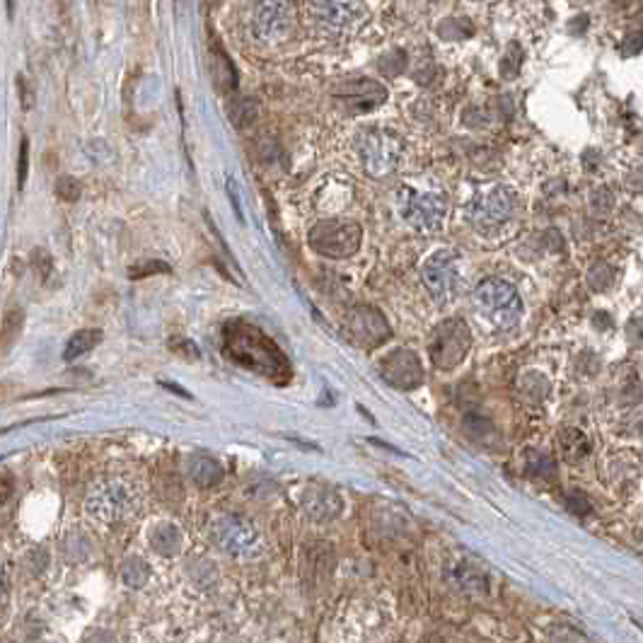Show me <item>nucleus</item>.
Returning a JSON list of instances; mask_svg holds the SVG:
<instances>
[{"label": "nucleus", "mask_w": 643, "mask_h": 643, "mask_svg": "<svg viewBox=\"0 0 643 643\" xmlns=\"http://www.w3.org/2000/svg\"><path fill=\"white\" fill-rule=\"evenodd\" d=\"M470 349H472V335H470L468 322L454 317V319L440 322V325L436 327L434 337H430L428 353L436 368L448 373L458 368V365L468 359Z\"/></svg>", "instance_id": "nucleus-5"}, {"label": "nucleus", "mask_w": 643, "mask_h": 643, "mask_svg": "<svg viewBox=\"0 0 643 643\" xmlns=\"http://www.w3.org/2000/svg\"><path fill=\"white\" fill-rule=\"evenodd\" d=\"M228 192L232 196V202H235V214L242 220V208H240V198H238V190H235V182H228Z\"/></svg>", "instance_id": "nucleus-28"}, {"label": "nucleus", "mask_w": 643, "mask_h": 643, "mask_svg": "<svg viewBox=\"0 0 643 643\" xmlns=\"http://www.w3.org/2000/svg\"><path fill=\"white\" fill-rule=\"evenodd\" d=\"M402 138L395 131L387 129H368L359 136V155L365 172L371 177H387L397 170L402 160Z\"/></svg>", "instance_id": "nucleus-4"}, {"label": "nucleus", "mask_w": 643, "mask_h": 643, "mask_svg": "<svg viewBox=\"0 0 643 643\" xmlns=\"http://www.w3.org/2000/svg\"><path fill=\"white\" fill-rule=\"evenodd\" d=\"M339 97L351 109H356V112H368V109H375L385 102L387 90L375 81H356V83L343 85L339 90Z\"/></svg>", "instance_id": "nucleus-16"}, {"label": "nucleus", "mask_w": 643, "mask_h": 643, "mask_svg": "<svg viewBox=\"0 0 643 643\" xmlns=\"http://www.w3.org/2000/svg\"><path fill=\"white\" fill-rule=\"evenodd\" d=\"M121 581H124L129 587H143L150 581V567L146 559L141 557H129L121 567Z\"/></svg>", "instance_id": "nucleus-22"}, {"label": "nucleus", "mask_w": 643, "mask_h": 643, "mask_svg": "<svg viewBox=\"0 0 643 643\" xmlns=\"http://www.w3.org/2000/svg\"><path fill=\"white\" fill-rule=\"evenodd\" d=\"M210 542L230 557H252L259 551V535L247 520L238 515H220L210 523Z\"/></svg>", "instance_id": "nucleus-10"}, {"label": "nucleus", "mask_w": 643, "mask_h": 643, "mask_svg": "<svg viewBox=\"0 0 643 643\" xmlns=\"http://www.w3.org/2000/svg\"><path fill=\"white\" fill-rule=\"evenodd\" d=\"M223 349L228 359L240 363L242 368L259 373L262 378H269L276 385L291 380V363H288L286 353L252 322H228L223 329Z\"/></svg>", "instance_id": "nucleus-1"}, {"label": "nucleus", "mask_w": 643, "mask_h": 643, "mask_svg": "<svg viewBox=\"0 0 643 643\" xmlns=\"http://www.w3.org/2000/svg\"><path fill=\"white\" fill-rule=\"evenodd\" d=\"M421 279L436 303H450L460 293V257L452 250H440L421 266Z\"/></svg>", "instance_id": "nucleus-7"}, {"label": "nucleus", "mask_w": 643, "mask_h": 643, "mask_svg": "<svg viewBox=\"0 0 643 643\" xmlns=\"http://www.w3.org/2000/svg\"><path fill=\"white\" fill-rule=\"evenodd\" d=\"M155 274V271H170V266L168 264H162V262H148V264H143V266H136V269H131V279H141V276H146V274Z\"/></svg>", "instance_id": "nucleus-24"}, {"label": "nucleus", "mask_w": 643, "mask_h": 643, "mask_svg": "<svg viewBox=\"0 0 643 643\" xmlns=\"http://www.w3.org/2000/svg\"><path fill=\"white\" fill-rule=\"evenodd\" d=\"M85 643H117V639L109 634V631H105V629H95V631H90V634L85 636Z\"/></svg>", "instance_id": "nucleus-27"}, {"label": "nucleus", "mask_w": 643, "mask_h": 643, "mask_svg": "<svg viewBox=\"0 0 643 643\" xmlns=\"http://www.w3.org/2000/svg\"><path fill=\"white\" fill-rule=\"evenodd\" d=\"M559 446L563 458L569 462H583L587 458V452H591V442H587L585 434L579 428H563L559 434Z\"/></svg>", "instance_id": "nucleus-19"}, {"label": "nucleus", "mask_w": 643, "mask_h": 643, "mask_svg": "<svg viewBox=\"0 0 643 643\" xmlns=\"http://www.w3.org/2000/svg\"><path fill=\"white\" fill-rule=\"evenodd\" d=\"M303 511L310 520H313V523L325 525L341 515L343 501L337 492L327 489V486H313V489L305 492Z\"/></svg>", "instance_id": "nucleus-15"}, {"label": "nucleus", "mask_w": 643, "mask_h": 643, "mask_svg": "<svg viewBox=\"0 0 643 643\" xmlns=\"http://www.w3.org/2000/svg\"><path fill=\"white\" fill-rule=\"evenodd\" d=\"M20 87H22V99H25V109H29L32 107L29 90H27V85H25V81H22V77H20Z\"/></svg>", "instance_id": "nucleus-29"}, {"label": "nucleus", "mask_w": 643, "mask_h": 643, "mask_svg": "<svg viewBox=\"0 0 643 643\" xmlns=\"http://www.w3.org/2000/svg\"><path fill=\"white\" fill-rule=\"evenodd\" d=\"M399 216L418 232H438L446 223L448 206L438 194H418L414 190L399 192Z\"/></svg>", "instance_id": "nucleus-8"}, {"label": "nucleus", "mask_w": 643, "mask_h": 643, "mask_svg": "<svg viewBox=\"0 0 643 643\" xmlns=\"http://www.w3.org/2000/svg\"><path fill=\"white\" fill-rule=\"evenodd\" d=\"M347 329L349 337L363 349H375L390 339V325H387L380 310H375L371 305L353 307L347 319Z\"/></svg>", "instance_id": "nucleus-13"}, {"label": "nucleus", "mask_w": 643, "mask_h": 643, "mask_svg": "<svg viewBox=\"0 0 643 643\" xmlns=\"http://www.w3.org/2000/svg\"><path fill=\"white\" fill-rule=\"evenodd\" d=\"M102 341V331L99 329H81L75 331V335L65 343V351H63V359L65 361H75L85 356V353H90L97 343Z\"/></svg>", "instance_id": "nucleus-20"}, {"label": "nucleus", "mask_w": 643, "mask_h": 643, "mask_svg": "<svg viewBox=\"0 0 643 643\" xmlns=\"http://www.w3.org/2000/svg\"><path fill=\"white\" fill-rule=\"evenodd\" d=\"M474 307L496 329H513L523 317V301L515 288L504 279H486L474 288Z\"/></svg>", "instance_id": "nucleus-2"}, {"label": "nucleus", "mask_w": 643, "mask_h": 643, "mask_svg": "<svg viewBox=\"0 0 643 643\" xmlns=\"http://www.w3.org/2000/svg\"><path fill=\"white\" fill-rule=\"evenodd\" d=\"M452 583L464 593H484L486 591V575L472 567V563H458L452 567Z\"/></svg>", "instance_id": "nucleus-21"}, {"label": "nucleus", "mask_w": 643, "mask_h": 643, "mask_svg": "<svg viewBox=\"0 0 643 643\" xmlns=\"http://www.w3.org/2000/svg\"><path fill=\"white\" fill-rule=\"evenodd\" d=\"M27 158H29V146L27 141H22V148H20V186H25L27 180Z\"/></svg>", "instance_id": "nucleus-26"}, {"label": "nucleus", "mask_w": 643, "mask_h": 643, "mask_svg": "<svg viewBox=\"0 0 643 643\" xmlns=\"http://www.w3.org/2000/svg\"><path fill=\"white\" fill-rule=\"evenodd\" d=\"M141 511V492L126 480H109L97 484L87 496V513L105 523L126 520Z\"/></svg>", "instance_id": "nucleus-3"}, {"label": "nucleus", "mask_w": 643, "mask_h": 643, "mask_svg": "<svg viewBox=\"0 0 643 643\" xmlns=\"http://www.w3.org/2000/svg\"><path fill=\"white\" fill-rule=\"evenodd\" d=\"M310 15L322 35L343 37L365 17L361 0H313Z\"/></svg>", "instance_id": "nucleus-9"}, {"label": "nucleus", "mask_w": 643, "mask_h": 643, "mask_svg": "<svg viewBox=\"0 0 643 643\" xmlns=\"http://www.w3.org/2000/svg\"><path fill=\"white\" fill-rule=\"evenodd\" d=\"M547 636L551 643H587L581 631L571 624H554L547 631Z\"/></svg>", "instance_id": "nucleus-23"}, {"label": "nucleus", "mask_w": 643, "mask_h": 643, "mask_svg": "<svg viewBox=\"0 0 643 643\" xmlns=\"http://www.w3.org/2000/svg\"><path fill=\"white\" fill-rule=\"evenodd\" d=\"M186 472H190V480L202 486V489H210V486H218L223 482V464L216 458H210L206 452H194L190 462H186Z\"/></svg>", "instance_id": "nucleus-17"}, {"label": "nucleus", "mask_w": 643, "mask_h": 643, "mask_svg": "<svg viewBox=\"0 0 643 643\" xmlns=\"http://www.w3.org/2000/svg\"><path fill=\"white\" fill-rule=\"evenodd\" d=\"M293 10L286 0H262L254 13V32L264 41L281 39L291 29Z\"/></svg>", "instance_id": "nucleus-14"}, {"label": "nucleus", "mask_w": 643, "mask_h": 643, "mask_svg": "<svg viewBox=\"0 0 643 643\" xmlns=\"http://www.w3.org/2000/svg\"><path fill=\"white\" fill-rule=\"evenodd\" d=\"M59 194L63 198H69V202H75V198L81 196V184L73 182V180H61L59 182Z\"/></svg>", "instance_id": "nucleus-25"}, {"label": "nucleus", "mask_w": 643, "mask_h": 643, "mask_svg": "<svg viewBox=\"0 0 643 643\" xmlns=\"http://www.w3.org/2000/svg\"><path fill=\"white\" fill-rule=\"evenodd\" d=\"M5 8H8V17L15 15V0H5Z\"/></svg>", "instance_id": "nucleus-30"}, {"label": "nucleus", "mask_w": 643, "mask_h": 643, "mask_svg": "<svg viewBox=\"0 0 643 643\" xmlns=\"http://www.w3.org/2000/svg\"><path fill=\"white\" fill-rule=\"evenodd\" d=\"M363 230L353 220H322L310 230V247L322 257L347 259L361 247Z\"/></svg>", "instance_id": "nucleus-6"}, {"label": "nucleus", "mask_w": 643, "mask_h": 643, "mask_svg": "<svg viewBox=\"0 0 643 643\" xmlns=\"http://www.w3.org/2000/svg\"><path fill=\"white\" fill-rule=\"evenodd\" d=\"M380 378L397 390H416L424 385V365L409 349H395L380 361Z\"/></svg>", "instance_id": "nucleus-12"}, {"label": "nucleus", "mask_w": 643, "mask_h": 643, "mask_svg": "<svg viewBox=\"0 0 643 643\" xmlns=\"http://www.w3.org/2000/svg\"><path fill=\"white\" fill-rule=\"evenodd\" d=\"M150 547L160 554V557H177L184 547L182 530L172 523H162L153 527L150 532Z\"/></svg>", "instance_id": "nucleus-18"}, {"label": "nucleus", "mask_w": 643, "mask_h": 643, "mask_svg": "<svg viewBox=\"0 0 643 643\" xmlns=\"http://www.w3.org/2000/svg\"><path fill=\"white\" fill-rule=\"evenodd\" d=\"M515 208V198L511 190L506 186H492V190L480 192L472 202L468 204V218L474 228L480 230H492L504 226L508 218L513 216Z\"/></svg>", "instance_id": "nucleus-11"}]
</instances>
